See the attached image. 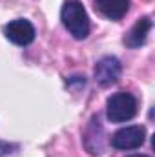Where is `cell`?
Wrapping results in <instances>:
<instances>
[{
	"label": "cell",
	"instance_id": "obj_1",
	"mask_svg": "<svg viewBox=\"0 0 155 157\" xmlns=\"http://www.w3.org/2000/svg\"><path fill=\"white\" fill-rule=\"evenodd\" d=\"M60 20L66 31L73 37L75 40L88 39L91 31V22L89 17L82 6L80 0H66L62 9H60Z\"/></svg>",
	"mask_w": 155,
	"mask_h": 157
},
{
	"label": "cell",
	"instance_id": "obj_2",
	"mask_svg": "<svg viewBox=\"0 0 155 157\" xmlns=\"http://www.w3.org/2000/svg\"><path fill=\"white\" fill-rule=\"evenodd\" d=\"M137 99L128 91H117L106 101V117L113 124L128 122L137 115Z\"/></svg>",
	"mask_w": 155,
	"mask_h": 157
},
{
	"label": "cell",
	"instance_id": "obj_3",
	"mask_svg": "<svg viewBox=\"0 0 155 157\" xmlns=\"http://www.w3.org/2000/svg\"><path fill=\"white\" fill-rule=\"evenodd\" d=\"M146 141V128L141 124H131V126H124L120 130H117L115 133L110 137V144L120 150V152H128V150H135L141 148Z\"/></svg>",
	"mask_w": 155,
	"mask_h": 157
},
{
	"label": "cell",
	"instance_id": "obj_4",
	"mask_svg": "<svg viewBox=\"0 0 155 157\" xmlns=\"http://www.w3.org/2000/svg\"><path fill=\"white\" fill-rule=\"evenodd\" d=\"M120 73H122V64L113 55H106V57L99 59L95 68H93V78L102 88H108V86L115 84L120 78Z\"/></svg>",
	"mask_w": 155,
	"mask_h": 157
},
{
	"label": "cell",
	"instance_id": "obj_5",
	"mask_svg": "<svg viewBox=\"0 0 155 157\" xmlns=\"http://www.w3.org/2000/svg\"><path fill=\"white\" fill-rule=\"evenodd\" d=\"M4 35L15 46L24 48V46H29L35 40L37 31H35V26L28 18H15V20H9L4 26Z\"/></svg>",
	"mask_w": 155,
	"mask_h": 157
},
{
	"label": "cell",
	"instance_id": "obj_6",
	"mask_svg": "<svg viewBox=\"0 0 155 157\" xmlns=\"http://www.w3.org/2000/svg\"><path fill=\"white\" fill-rule=\"evenodd\" d=\"M104 126L100 124L99 113L89 119V124L84 130V146L91 155H102L104 154V146H106V139H104Z\"/></svg>",
	"mask_w": 155,
	"mask_h": 157
},
{
	"label": "cell",
	"instance_id": "obj_7",
	"mask_svg": "<svg viewBox=\"0 0 155 157\" xmlns=\"http://www.w3.org/2000/svg\"><path fill=\"white\" fill-rule=\"evenodd\" d=\"M152 28H153V20H152V17H141L135 24H133V28L124 35V46L126 48H131V49H137V48H141L146 39H148V35H150V31H152Z\"/></svg>",
	"mask_w": 155,
	"mask_h": 157
},
{
	"label": "cell",
	"instance_id": "obj_8",
	"mask_svg": "<svg viewBox=\"0 0 155 157\" xmlns=\"http://www.w3.org/2000/svg\"><path fill=\"white\" fill-rule=\"evenodd\" d=\"M130 4V0H93L95 9L110 20H120L122 17H126Z\"/></svg>",
	"mask_w": 155,
	"mask_h": 157
},
{
	"label": "cell",
	"instance_id": "obj_9",
	"mask_svg": "<svg viewBox=\"0 0 155 157\" xmlns=\"http://www.w3.org/2000/svg\"><path fill=\"white\" fill-rule=\"evenodd\" d=\"M17 152H18V144L7 143V141H0V157H11Z\"/></svg>",
	"mask_w": 155,
	"mask_h": 157
},
{
	"label": "cell",
	"instance_id": "obj_10",
	"mask_svg": "<svg viewBox=\"0 0 155 157\" xmlns=\"http://www.w3.org/2000/svg\"><path fill=\"white\" fill-rule=\"evenodd\" d=\"M66 86L70 88V90H80V88H84L86 86V77L84 75H75V77H70L66 78Z\"/></svg>",
	"mask_w": 155,
	"mask_h": 157
},
{
	"label": "cell",
	"instance_id": "obj_11",
	"mask_svg": "<svg viewBox=\"0 0 155 157\" xmlns=\"http://www.w3.org/2000/svg\"><path fill=\"white\" fill-rule=\"evenodd\" d=\"M128 157H150V155H144V154H133V155H128Z\"/></svg>",
	"mask_w": 155,
	"mask_h": 157
}]
</instances>
